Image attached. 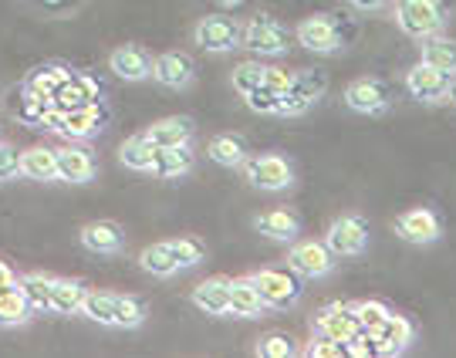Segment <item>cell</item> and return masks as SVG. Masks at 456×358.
<instances>
[{"mask_svg":"<svg viewBox=\"0 0 456 358\" xmlns=\"http://www.w3.org/2000/svg\"><path fill=\"white\" fill-rule=\"evenodd\" d=\"M352 311H355V318H359V328H365V331H372V328L389 314V308H386L382 301H359V305H352Z\"/></svg>","mask_w":456,"mask_h":358,"instance_id":"b9f144b4","label":"cell"},{"mask_svg":"<svg viewBox=\"0 0 456 358\" xmlns=\"http://www.w3.org/2000/svg\"><path fill=\"white\" fill-rule=\"evenodd\" d=\"M254 227L271 240H294L297 237V220L288 210H267L254 220Z\"/></svg>","mask_w":456,"mask_h":358,"instance_id":"f546056e","label":"cell"},{"mask_svg":"<svg viewBox=\"0 0 456 358\" xmlns=\"http://www.w3.org/2000/svg\"><path fill=\"white\" fill-rule=\"evenodd\" d=\"M297 41L314 54H331V51L342 48V31H338V20L328 14L308 17L297 24Z\"/></svg>","mask_w":456,"mask_h":358,"instance_id":"9c48e42d","label":"cell"},{"mask_svg":"<svg viewBox=\"0 0 456 358\" xmlns=\"http://www.w3.org/2000/svg\"><path fill=\"white\" fill-rule=\"evenodd\" d=\"M207 156H210L216 166H244L247 159V149H244V139H237V135H216L210 146H207Z\"/></svg>","mask_w":456,"mask_h":358,"instance_id":"d6a6232c","label":"cell"},{"mask_svg":"<svg viewBox=\"0 0 456 358\" xmlns=\"http://www.w3.org/2000/svg\"><path fill=\"white\" fill-rule=\"evenodd\" d=\"M446 95H450V102H453V105H456V78H453V82H450V92H446Z\"/></svg>","mask_w":456,"mask_h":358,"instance_id":"681fc988","label":"cell"},{"mask_svg":"<svg viewBox=\"0 0 456 358\" xmlns=\"http://www.w3.org/2000/svg\"><path fill=\"white\" fill-rule=\"evenodd\" d=\"M20 176L37 179V183H48L58 179V156L48 146H31L20 152Z\"/></svg>","mask_w":456,"mask_h":358,"instance_id":"7402d4cb","label":"cell"},{"mask_svg":"<svg viewBox=\"0 0 456 358\" xmlns=\"http://www.w3.org/2000/svg\"><path fill=\"white\" fill-rule=\"evenodd\" d=\"M395 230L409 244H433L440 237V216L426 210V207H416V210H406L395 220Z\"/></svg>","mask_w":456,"mask_h":358,"instance_id":"7c38bea8","label":"cell"},{"mask_svg":"<svg viewBox=\"0 0 456 358\" xmlns=\"http://www.w3.org/2000/svg\"><path fill=\"white\" fill-rule=\"evenodd\" d=\"M17 173H20V152L14 146H7V142H0V183L14 179Z\"/></svg>","mask_w":456,"mask_h":358,"instance_id":"f6af8a7d","label":"cell"},{"mask_svg":"<svg viewBox=\"0 0 456 358\" xmlns=\"http://www.w3.org/2000/svg\"><path fill=\"white\" fill-rule=\"evenodd\" d=\"M118 159L129 166V169H135V173H149V169H152V159H156V146L149 142L146 132H142V135H132V139H126L122 149H118Z\"/></svg>","mask_w":456,"mask_h":358,"instance_id":"f1b7e54d","label":"cell"},{"mask_svg":"<svg viewBox=\"0 0 456 358\" xmlns=\"http://www.w3.org/2000/svg\"><path fill=\"white\" fill-rule=\"evenodd\" d=\"M82 244L88 247L92 254H105V257H112V254L122 250L126 237H122L118 224H112V220H95V224H88V227L82 230Z\"/></svg>","mask_w":456,"mask_h":358,"instance_id":"ac0fdd59","label":"cell"},{"mask_svg":"<svg viewBox=\"0 0 456 358\" xmlns=\"http://www.w3.org/2000/svg\"><path fill=\"white\" fill-rule=\"evenodd\" d=\"M169 247H173V257H176L180 267H196V264L207 257L203 244L193 240V237H176V240H169Z\"/></svg>","mask_w":456,"mask_h":358,"instance_id":"8d00e7d4","label":"cell"},{"mask_svg":"<svg viewBox=\"0 0 456 358\" xmlns=\"http://www.w3.org/2000/svg\"><path fill=\"white\" fill-rule=\"evenodd\" d=\"M31 318V305L24 291L11 284V288H0V328H17Z\"/></svg>","mask_w":456,"mask_h":358,"instance_id":"484cf974","label":"cell"},{"mask_svg":"<svg viewBox=\"0 0 456 358\" xmlns=\"http://www.w3.org/2000/svg\"><path fill=\"white\" fill-rule=\"evenodd\" d=\"M190 169H193V149H190V142H183V146L156 149V159H152L149 173H156V176L163 179H176V176H186Z\"/></svg>","mask_w":456,"mask_h":358,"instance_id":"ffe728a7","label":"cell"},{"mask_svg":"<svg viewBox=\"0 0 456 358\" xmlns=\"http://www.w3.org/2000/svg\"><path fill=\"white\" fill-rule=\"evenodd\" d=\"M314 331L335 338V342H348V338L359 331V318H355L352 305H328V308H322V314L314 318Z\"/></svg>","mask_w":456,"mask_h":358,"instance_id":"5bb4252c","label":"cell"},{"mask_svg":"<svg viewBox=\"0 0 456 358\" xmlns=\"http://www.w3.org/2000/svg\"><path fill=\"white\" fill-rule=\"evenodd\" d=\"M264 311L261 291L254 284V277H237L230 281V314H240V318H257Z\"/></svg>","mask_w":456,"mask_h":358,"instance_id":"cb8c5ba5","label":"cell"},{"mask_svg":"<svg viewBox=\"0 0 456 358\" xmlns=\"http://www.w3.org/2000/svg\"><path fill=\"white\" fill-rule=\"evenodd\" d=\"M58 156V179L65 183H88L95 176V159L92 152L82 146H65V149H54Z\"/></svg>","mask_w":456,"mask_h":358,"instance_id":"2e32d148","label":"cell"},{"mask_svg":"<svg viewBox=\"0 0 456 358\" xmlns=\"http://www.w3.org/2000/svg\"><path fill=\"white\" fill-rule=\"evenodd\" d=\"M118 328H139L146 321V305L139 297H129V294H118Z\"/></svg>","mask_w":456,"mask_h":358,"instance_id":"d590c367","label":"cell"},{"mask_svg":"<svg viewBox=\"0 0 456 358\" xmlns=\"http://www.w3.org/2000/svg\"><path fill=\"white\" fill-rule=\"evenodd\" d=\"M98 98V85L88 78V75H71L58 92H54V105L61 109V112H71V109H82V105H92Z\"/></svg>","mask_w":456,"mask_h":358,"instance_id":"44dd1931","label":"cell"},{"mask_svg":"<svg viewBox=\"0 0 456 358\" xmlns=\"http://www.w3.org/2000/svg\"><path fill=\"white\" fill-rule=\"evenodd\" d=\"M82 301H85V288L78 281H68V277H54L51 281V311L75 314V311H82Z\"/></svg>","mask_w":456,"mask_h":358,"instance_id":"4316f807","label":"cell"},{"mask_svg":"<svg viewBox=\"0 0 456 358\" xmlns=\"http://www.w3.org/2000/svg\"><path fill=\"white\" fill-rule=\"evenodd\" d=\"M51 281L54 277H45V274H28L17 281V288L24 291L28 305H31V314L34 311H51Z\"/></svg>","mask_w":456,"mask_h":358,"instance_id":"836d02e7","label":"cell"},{"mask_svg":"<svg viewBox=\"0 0 456 358\" xmlns=\"http://www.w3.org/2000/svg\"><path fill=\"white\" fill-rule=\"evenodd\" d=\"M264 68L261 61H244V65L233 68V88L240 92V95H247L250 88H257V85H264Z\"/></svg>","mask_w":456,"mask_h":358,"instance_id":"f35d334b","label":"cell"},{"mask_svg":"<svg viewBox=\"0 0 456 358\" xmlns=\"http://www.w3.org/2000/svg\"><path fill=\"white\" fill-rule=\"evenodd\" d=\"M369 335H372V342H375V355H399V352H406L409 348L412 335H416V328H412L409 318L389 311Z\"/></svg>","mask_w":456,"mask_h":358,"instance_id":"ba28073f","label":"cell"},{"mask_svg":"<svg viewBox=\"0 0 456 358\" xmlns=\"http://www.w3.org/2000/svg\"><path fill=\"white\" fill-rule=\"evenodd\" d=\"M109 65H112V71L122 82H142V78L152 75V54L146 48H139V45H122V48L112 51Z\"/></svg>","mask_w":456,"mask_h":358,"instance_id":"4fadbf2b","label":"cell"},{"mask_svg":"<svg viewBox=\"0 0 456 358\" xmlns=\"http://www.w3.org/2000/svg\"><path fill=\"white\" fill-rule=\"evenodd\" d=\"M294 88L301 92L305 98H311V102H318V98L325 95V88H328V78L322 75V71H294Z\"/></svg>","mask_w":456,"mask_h":358,"instance_id":"74e56055","label":"cell"},{"mask_svg":"<svg viewBox=\"0 0 456 358\" xmlns=\"http://www.w3.org/2000/svg\"><path fill=\"white\" fill-rule=\"evenodd\" d=\"M244 98H247V105H250L254 112L277 115V102H281V95H277L274 88H267V85H257V88H250Z\"/></svg>","mask_w":456,"mask_h":358,"instance_id":"ab89813d","label":"cell"},{"mask_svg":"<svg viewBox=\"0 0 456 358\" xmlns=\"http://www.w3.org/2000/svg\"><path fill=\"white\" fill-rule=\"evenodd\" d=\"M352 4H355V7H362V11H379L386 0H352Z\"/></svg>","mask_w":456,"mask_h":358,"instance_id":"c3c4849f","label":"cell"},{"mask_svg":"<svg viewBox=\"0 0 456 358\" xmlns=\"http://www.w3.org/2000/svg\"><path fill=\"white\" fill-rule=\"evenodd\" d=\"M193 305L203 314H230V281L227 277H210L193 288Z\"/></svg>","mask_w":456,"mask_h":358,"instance_id":"d6986e66","label":"cell"},{"mask_svg":"<svg viewBox=\"0 0 456 358\" xmlns=\"http://www.w3.org/2000/svg\"><path fill=\"white\" fill-rule=\"evenodd\" d=\"M102 122H105V112L98 109V102H92V105H82V109L65 112L61 135H68V139H88V135H95V132L102 129Z\"/></svg>","mask_w":456,"mask_h":358,"instance_id":"603a6c76","label":"cell"},{"mask_svg":"<svg viewBox=\"0 0 456 358\" xmlns=\"http://www.w3.org/2000/svg\"><path fill=\"white\" fill-rule=\"evenodd\" d=\"M152 78L163 88H186L193 82V61L180 51H166L159 58H152Z\"/></svg>","mask_w":456,"mask_h":358,"instance_id":"9a60e30c","label":"cell"},{"mask_svg":"<svg viewBox=\"0 0 456 358\" xmlns=\"http://www.w3.org/2000/svg\"><path fill=\"white\" fill-rule=\"evenodd\" d=\"M291 82H294V71H288V68H274V65L264 68V85L274 88L277 95H281L284 88H291Z\"/></svg>","mask_w":456,"mask_h":358,"instance_id":"bcb514c9","label":"cell"},{"mask_svg":"<svg viewBox=\"0 0 456 358\" xmlns=\"http://www.w3.org/2000/svg\"><path fill=\"white\" fill-rule=\"evenodd\" d=\"M395 24H399V31L416 37V41L436 34L443 28L440 0H403L395 7Z\"/></svg>","mask_w":456,"mask_h":358,"instance_id":"7a4b0ae2","label":"cell"},{"mask_svg":"<svg viewBox=\"0 0 456 358\" xmlns=\"http://www.w3.org/2000/svg\"><path fill=\"white\" fill-rule=\"evenodd\" d=\"M139 264H142V271H149V274H156V277H173L176 271H180V264H176V257H173L169 240L146 247V250L139 254Z\"/></svg>","mask_w":456,"mask_h":358,"instance_id":"1f68e13d","label":"cell"},{"mask_svg":"<svg viewBox=\"0 0 456 358\" xmlns=\"http://www.w3.org/2000/svg\"><path fill=\"white\" fill-rule=\"evenodd\" d=\"M389 88L382 82H375V78H359V82H352L345 88V105L352 109V112H362V115H379L389 109Z\"/></svg>","mask_w":456,"mask_h":358,"instance_id":"8fae6325","label":"cell"},{"mask_svg":"<svg viewBox=\"0 0 456 358\" xmlns=\"http://www.w3.org/2000/svg\"><path fill=\"white\" fill-rule=\"evenodd\" d=\"M115 308H118V294H109V291H85L82 311L88 314V318H92V321H98V325L118 328V314H115Z\"/></svg>","mask_w":456,"mask_h":358,"instance_id":"83f0119b","label":"cell"},{"mask_svg":"<svg viewBox=\"0 0 456 358\" xmlns=\"http://www.w3.org/2000/svg\"><path fill=\"white\" fill-rule=\"evenodd\" d=\"M423 61L446 71V75H456V41L453 37H443L440 31L423 37Z\"/></svg>","mask_w":456,"mask_h":358,"instance_id":"d4e9b609","label":"cell"},{"mask_svg":"<svg viewBox=\"0 0 456 358\" xmlns=\"http://www.w3.org/2000/svg\"><path fill=\"white\" fill-rule=\"evenodd\" d=\"M254 284L261 291L264 308H291L294 301L301 297V281H297L294 271H274V267H267V271L254 274Z\"/></svg>","mask_w":456,"mask_h":358,"instance_id":"5b68a950","label":"cell"},{"mask_svg":"<svg viewBox=\"0 0 456 358\" xmlns=\"http://www.w3.org/2000/svg\"><path fill=\"white\" fill-rule=\"evenodd\" d=\"M450 82H453V75H446V71H440V68L426 65V61L412 65L406 75L409 95L419 98V102H443L446 92H450Z\"/></svg>","mask_w":456,"mask_h":358,"instance_id":"30bf717a","label":"cell"},{"mask_svg":"<svg viewBox=\"0 0 456 358\" xmlns=\"http://www.w3.org/2000/svg\"><path fill=\"white\" fill-rule=\"evenodd\" d=\"M71 78V71L65 65H45L37 68L28 85H24V92H34V95H45V98H54V92L61 88V85Z\"/></svg>","mask_w":456,"mask_h":358,"instance_id":"4dcf8cb0","label":"cell"},{"mask_svg":"<svg viewBox=\"0 0 456 358\" xmlns=\"http://www.w3.org/2000/svg\"><path fill=\"white\" fill-rule=\"evenodd\" d=\"M325 244L335 257H359L362 250L369 247V220L359 213L338 216L325 233Z\"/></svg>","mask_w":456,"mask_h":358,"instance_id":"3957f363","label":"cell"},{"mask_svg":"<svg viewBox=\"0 0 456 358\" xmlns=\"http://www.w3.org/2000/svg\"><path fill=\"white\" fill-rule=\"evenodd\" d=\"M11 284H17L14 271H11V267H7V264L0 261V288H11Z\"/></svg>","mask_w":456,"mask_h":358,"instance_id":"7dc6e473","label":"cell"},{"mask_svg":"<svg viewBox=\"0 0 456 358\" xmlns=\"http://www.w3.org/2000/svg\"><path fill=\"white\" fill-rule=\"evenodd\" d=\"M305 355L308 358H342L345 342H335V338H328V335H318V338L305 348Z\"/></svg>","mask_w":456,"mask_h":358,"instance_id":"7bdbcfd3","label":"cell"},{"mask_svg":"<svg viewBox=\"0 0 456 358\" xmlns=\"http://www.w3.org/2000/svg\"><path fill=\"white\" fill-rule=\"evenodd\" d=\"M257 355L261 358H291V355H297V345H294L291 335L274 331V335H264L261 342H257Z\"/></svg>","mask_w":456,"mask_h":358,"instance_id":"e575fe53","label":"cell"},{"mask_svg":"<svg viewBox=\"0 0 456 358\" xmlns=\"http://www.w3.org/2000/svg\"><path fill=\"white\" fill-rule=\"evenodd\" d=\"M244 173L247 179L257 186V190H267V193H277V190H288L294 183V169L284 156H254V159H244Z\"/></svg>","mask_w":456,"mask_h":358,"instance_id":"8992f818","label":"cell"},{"mask_svg":"<svg viewBox=\"0 0 456 358\" xmlns=\"http://www.w3.org/2000/svg\"><path fill=\"white\" fill-rule=\"evenodd\" d=\"M311 105H314V102H311V98H305L291 85V88H284V92H281V102H277V115H288V118H294V115L308 112Z\"/></svg>","mask_w":456,"mask_h":358,"instance_id":"60d3db41","label":"cell"},{"mask_svg":"<svg viewBox=\"0 0 456 358\" xmlns=\"http://www.w3.org/2000/svg\"><path fill=\"white\" fill-rule=\"evenodd\" d=\"M149 142L156 149L163 146H183V142H190L193 139V122L186 118V115H169V118H159V122H152L146 129Z\"/></svg>","mask_w":456,"mask_h":358,"instance_id":"e0dca14e","label":"cell"},{"mask_svg":"<svg viewBox=\"0 0 456 358\" xmlns=\"http://www.w3.org/2000/svg\"><path fill=\"white\" fill-rule=\"evenodd\" d=\"M193 41L210 54H227L240 48V24L224 14H210L193 28Z\"/></svg>","mask_w":456,"mask_h":358,"instance_id":"277c9868","label":"cell"},{"mask_svg":"<svg viewBox=\"0 0 456 358\" xmlns=\"http://www.w3.org/2000/svg\"><path fill=\"white\" fill-rule=\"evenodd\" d=\"M288 261H291L294 274L301 277H328L335 271V254L328 250L325 240H301V244H294Z\"/></svg>","mask_w":456,"mask_h":358,"instance_id":"52a82bcc","label":"cell"},{"mask_svg":"<svg viewBox=\"0 0 456 358\" xmlns=\"http://www.w3.org/2000/svg\"><path fill=\"white\" fill-rule=\"evenodd\" d=\"M291 45V31L267 14H257L247 20V28H240V48H247L250 54H261V58H277L284 54Z\"/></svg>","mask_w":456,"mask_h":358,"instance_id":"6da1fadb","label":"cell"},{"mask_svg":"<svg viewBox=\"0 0 456 358\" xmlns=\"http://www.w3.org/2000/svg\"><path fill=\"white\" fill-rule=\"evenodd\" d=\"M345 355H352V358H369L375 355V342H372V335L365 331V328H359L348 342H345Z\"/></svg>","mask_w":456,"mask_h":358,"instance_id":"ee69618b","label":"cell"}]
</instances>
